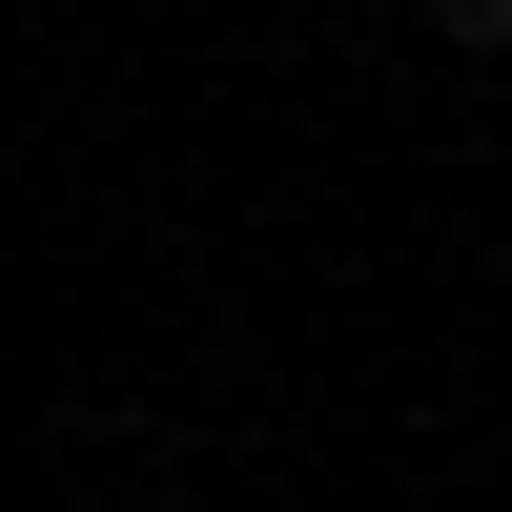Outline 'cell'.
I'll use <instances>...</instances> for the list:
<instances>
[{"instance_id": "6da1fadb", "label": "cell", "mask_w": 512, "mask_h": 512, "mask_svg": "<svg viewBox=\"0 0 512 512\" xmlns=\"http://www.w3.org/2000/svg\"><path fill=\"white\" fill-rule=\"evenodd\" d=\"M431 41H472V62H492V41H512V0H431Z\"/></svg>"}]
</instances>
